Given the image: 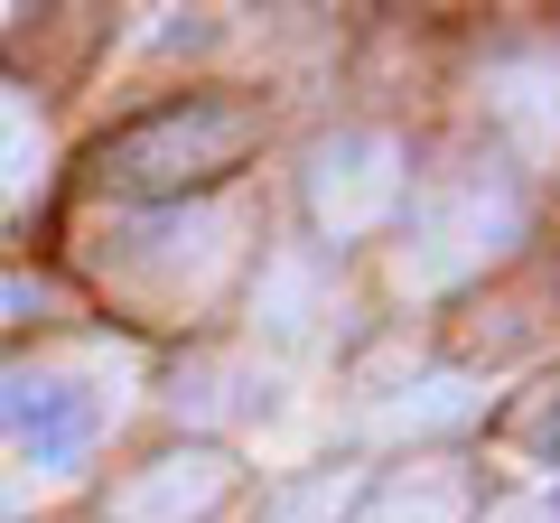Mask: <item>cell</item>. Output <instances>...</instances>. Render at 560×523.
<instances>
[{"mask_svg":"<svg viewBox=\"0 0 560 523\" xmlns=\"http://www.w3.org/2000/svg\"><path fill=\"white\" fill-rule=\"evenodd\" d=\"M346 514V467L337 477H318V486H300V496H280L271 504V523H337Z\"/></svg>","mask_w":560,"mask_h":523,"instance_id":"cell-11","label":"cell"},{"mask_svg":"<svg viewBox=\"0 0 560 523\" xmlns=\"http://www.w3.org/2000/svg\"><path fill=\"white\" fill-rule=\"evenodd\" d=\"M401 187H411V168H401L393 131H346L308 160V216H318V234L346 243V234H374L401 206Z\"/></svg>","mask_w":560,"mask_h":523,"instance_id":"cell-2","label":"cell"},{"mask_svg":"<svg viewBox=\"0 0 560 523\" xmlns=\"http://www.w3.org/2000/svg\"><path fill=\"white\" fill-rule=\"evenodd\" d=\"M140 243H150V253H140V271H150L160 290H187V300H197V290H215V271H224V262H234V206L160 216Z\"/></svg>","mask_w":560,"mask_h":523,"instance_id":"cell-5","label":"cell"},{"mask_svg":"<svg viewBox=\"0 0 560 523\" xmlns=\"http://www.w3.org/2000/svg\"><path fill=\"white\" fill-rule=\"evenodd\" d=\"M38 178H47V121H38V103H28V94L0 84V206L38 197Z\"/></svg>","mask_w":560,"mask_h":523,"instance_id":"cell-8","label":"cell"},{"mask_svg":"<svg viewBox=\"0 0 560 523\" xmlns=\"http://www.w3.org/2000/svg\"><path fill=\"white\" fill-rule=\"evenodd\" d=\"M243 150V113H187V121H160V131H140L131 150H121V168H140V178H168V168H215Z\"/></svg>","mask_w":560,"mask_h":523,"instance_id":"cell-6","label":"cell"},{"mask_svg":"<svg viewBox=\"0 0 560 523\" xmlns=\"http://www.w3.org/2000/svg\"><path fill=\"white\" fill-rule=\"evenodd\" d=\"M355 523H467V477L458 467H401Z\"/></svg>","mask_w":560,"mask_h":523,"instance_id":"cell-7","label":"cell"},{"mask_svg":"<svg viewBox=\"0 0 560 523\" xmlns=\"http://www.w3.org/2000/svg\"><path fill=\"white\" fill-rule=\"evenodd\" d=\"M477 411H486V383L440 374V383H420V393H401V403H383V430H458Z\"/></svg>","mask_w":560,"mask_h":523,"instance_id":"cell-10","label":"cell"},{"mask_svg":"<svg viewBox=\"0 0 560 523\" xmlns=\"http://www.w3.org/2000/svg\"><path fill=\"white\" fill-rule=\"evenodd\" d=\"M514 234H523L514 178H495V168H458V178H440L430 197H420V224H411V243H401L393 281L411 290V300L458 290V281H477Z\"/></svg>","mask_w":560,"mask_h":523,"instance_id":"cell-1","label":"cell"},{"mask_svg":"<svg viewBox=\"0 0 560 523\" xmlns=\"http://www.w3.org/2000/svg\"><path fill=\"white\" fill-rule=\"evenodd\" d=\"M486 103L533 160H560V47H514L486 75Z\"/></svg>","mask_w":560,"mask_h":523,"instance_id":"cell-4","label":"cell"},{"mask_svg":"<svg viewBox=\"0 0 560 523\" xmlns=\"http://www.w3.org/2000/svg\"><path fill=\"white\" fill-rule=\"evenodd\" d=\"M318 309H327V290H318V271H308V253H280L271 271H261V327H271V337H308Z\"/></svg>","mask_w":560,"mask_h":523,"instance_id":"cell-9","label":"cell"},{"mask_svg":"<svg viewBox=\"0 0 560 523\" xmlns=\"http://www.w3.org/2000/svg\"><path fill=\"white\" fill-rule=\"evenodd\" d=\"M541 440H551V449H560V411H551V421H541Z\"/></svg>","mask_w":560,"mask_h":523,"instance_id":"cell-14","label":"cell"},{"mask_svg":"<svg viewBox=\"0 0 560 523\" xmlns=\"http://www.w3.org/2000/svg\"><path fill=\"white\" fill-rule=\"evenodd\" d=\"M486 523H560V504L551 496H514V504H495Z\"/></svg>","mask_w":560,"mask_h":523,"instance_id":"cell-12","label":"cell"},{"mask_svg":"<svg viewBox=\"0 0 560 523\" xmlns=\"http://www.w3.org/2000/svg\"><path fill=\"white\" fill-rule=\"evenodd\" d=\"M20 309H38V290H28V281H0V327L20 318Z\"/></svg>","mask_w":560,"mask_h":523,"instance_id":"cell-13","label":"cell"},{"mask_svg":"<svg viewBox=\"0 0 560 523\" xmlns=\"http://www.w3.org/2000/svg\"><path fill=\"white\" fill-rule=\"evenodd\" d=\"M224 486H234V458L224 449H168V458L131 467L113 486V523H197V514L224 504Z\"/></svg>","mask_w":560,"mask_h":523,"instance_id":"cell-3","label":"cell"}]
</instances>
